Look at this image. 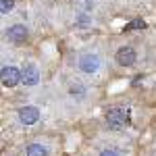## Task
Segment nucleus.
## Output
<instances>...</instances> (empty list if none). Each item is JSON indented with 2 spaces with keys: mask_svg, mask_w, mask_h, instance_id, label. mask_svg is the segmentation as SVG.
<instances>
[{
  "mask_svg": "<svg viewBox=\"0 0 156 156\" xmlns=\"http://www.w3.org/2000/svg\"><path fill=\"white\" fill-rule=\"evenodd\" d=\"M100 156H119L117 152H112V150H106V152H102Z\"/></svg>",
  "mask_w": 156,
  "mask_h": 156,
  "instance_id": "11",
  "label": "nucleus"
},
{
  "mask_svg": "<svg viewBox=\"0 0 156 156\" xmlns=\"http://www.w3.org/2000/svg\"><path fill=\"white\" fill-rule=\"evenodd\" d=\"M106 121H108V127L110 129H123L127 125V121H129V115L123 108H112L106 115Z\"/></svg>",
  "mask_w": 156,
  "mask_h": 156,
  "instance_id": "1",
  "label": "nucleus"
},
{
  "mask_svg": "<svg viewBox=\"0 0 156 156\" xmlns=\"http://www.w3.org/2000/svg\"><path fill=\"white\" fill-rule=\"evenodd\" d=\"M9 40L11 42H15V44H21V42H25V37H27V29H25L23 25H12L11 29H9Z\"/></svg>",
  "mask_w": 156,
  "mask_h": 156,
  "instance_id": "5",
  "label": "nucleus"
},
{
  "mask_svg": "<svg viewBox=\"0 0 156 156\" xmlns=\"http://www.w3.org/2000/svg\"><path fill=\"white\" fill-rule=\"evenodd\" d=\"M19 119H21V123H25V125H34L37 119H40V110H37L36 106H25L19 110Z\"/></svg>",
  "mask_w": 156,
  "mask_h": 156,
  "instance_id": "3",
  "label": "nucleus"
},
{
  "mask_svg": "<svg viewBox=\"0 0 156 156\" xmlns=\"http://www.w3.org/2000/svg\"><path fill=\"white\" fill-rule=\"evenodd\" d=\"M0 75H2V83L6 85V87H12V85H17L23 79V73H19L15 67H4Z\"/></svg>",
  "mask_w": 156,
  "mask_h": 156,
  "instance_id": "2",
  "label": "nucleus"
},
{
  "mask_svg": "<svg viewBox=\"0 0 156 156\" xmlns=\"http://www.w3.org/2000/svg\"><path fill=\"white\" fill-rule=\"evenodd\" d=\"M27 156H46V150L37 144H31L27 148Z\"/></svg>",
  "mask_w": 156,
  "mask_h": 156,
  "instance_id": "8",
  "label": "nucleus"
},
{
  "mask_svg": "<svg viewBox=\"0 0 156 156\" xmlns=\"http://www.w3.org/2000/svg\"><path fill=\"white\" fill-rule=\"evenodd\" d=\"M37 79H40V73H37L36 67H25V71H23V81L25 85H36L37 83Z\"/></svg>",
  "mask_w": 156,
  "mask_h": 156,
  "instance_id": "7",
  "label": "nucleus"
},
{
  "mask_svg": "<svg viewBox=\"0 0 156 156\" xmlns=\"http://www.w3.org/2000/svg\"><path fill=\"white\" fill-rule=\"evenodd\" d=\"M79 67H81V71H85V73L96 71L98 69V58L94 54H85V56H81V60H79Z\"/></svg>",
  "mask_w": 156,
  "mask_h": 156,
  "instance_id": "6",
  "label": "nucleus"
},
{
  "mask_svg": "<svg viewBox=\"0 0 156 156\" xmlns=\"http://www.w3.org/2000/svg\"><path fill=\"white\" fill-rule=\"evenodd\" d=\"M135 27H146V23L142 21V19H137V21H133V23H129L125 29H135Z\"/></svg>",
  "mask_w": 156,
  "mask_h": 156,
  "instance_id": "10",
  "label": "nucleus"
},
{
  "mask_svg": "<svg viewBox=\"0 0 156 156\" xmlns=\"http://www.w3.org/2000/svg\"><path fill=\"white\" fill-rule=\"evenodd\" d=\"M117 62L123 65V67H129L135 62V50L133 48H121L117 52Z\"/></svg>",
  "mask_w": 156,
  "mask_h": 156,
  "instance_id": "4",
  "label": "nucleus"
},
{
  "mask_svg": "<svg viewBox=\"0 0 156 156\" xmlns=\"http://www.w3.org/2000/svg\"><path fill=\"white\" fill-rule=\"evenodd\" d=\"M15 4V0H0V11L2 12H9Z\"/></svg>",
  "mask_w": 156,
  "mask_h": 156,
  "instance_id": "9",
  "label": "nucleus"
}]
</instances>
